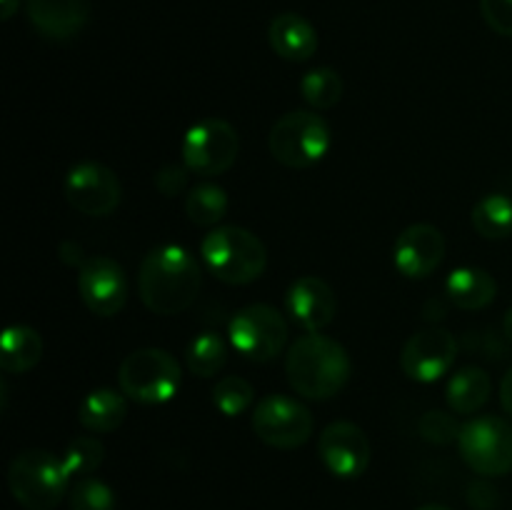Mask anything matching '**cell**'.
<instances>
[{"mask_svg": "<svg viewBox=\"0 0 512 510\" xmlns=\"http://www.w3.org/2000/svg\"><path fill=\"white\" fill-rule=\"evenodd\" d=\"M200 288V263L180 245H158L138 268L140 300L155 315L183 313L195 303Z\"/></svg>", "mask_w": 512, "mask_h": 510, "instance_id": "cell-1", "label": "cell"}, {"mask_svg": "<svg viewBox=\"0 0 512 510\" xmlns=\"http://www.w3.org/2000/svg\"><path fill=\"white\" fill-rule=\"evenodd\" d=\"M353 363L338 340L323 333H305L285 355V375L300 398L330 400L348 385Z\"/></svg>", "mask_w": 512, "mask_h": 510, "instance_id": "cell-2", "label": "cell"}, {"mask_svg": "<svg viewBox=\"0 0 512 510\" xmlns=\"http://www.w3.org/2000/svg\"><path fill=\"white\" fill-rule=\"evenodd\" d=\"M208 273L225 285L255 283L268 268V250L255 233L240 225H218L200 243Z\"/></svg>", "mask_w": 512, "mask_h": 510, "instance_id": "cell-3", "label": "cell"}, {"mask_svg": "<svg viewBox=\"0 0 512 510\" xmlns=\"http://www.w3.org/2000/svg\"><path fill=\"white\" fill-rule=\"evenodd\" d=\"M73 475L63 458L50 450L30 448L13 458L8 468V488L15 503L25 510H55L65 498Z\"/></svg>", "mask_w": 512, "mask_h": 510, "instance_id": "cell-4", "label": "cell"}, {"mask_svg": "<svg viewBox=\"0 0 512 510\" xmlns=\"http://www.w3.org/2000/svg\"><path fill=\"white\" fill-rule=\"evenodd\" d=\"M120 393L140 405L168 403L183 385V373L175 355L163 348H140L125 355L118 368Z\"/></svg>", "mask_w": 512, "mask_h": 510, "instance_id": "cell-5", "label": "cell"}, {"mask_svg": "<svg viewBox=\"0 0 512 510\" xmlns=\"http://www.w3.org/2000/svg\"><path fill=\"white\" fill-rule=\"evenodd\" d=\"M270 155L293 170L320 163L330 150V128L318 113L293 110L275 120L268 133Z\"/></svg>", "mask_w": 512, "mask_h": 510, "instance_id": "cell-6", "label": "cell"}, {"mask_svg": "<svg viewBox=\"0 0 512 510\" xmlns=\"http://www.w3.org/2000/svg\"><path fill=\"white\" fill-rule=\"evenodd\" d=\"M458 448L465 465L483 478L512 473V425L498 415L468 420L460 430Z\"/></svg>", "mask_w": 512, "mask_h": 510, "instance_id": "cell-7", "label": "cell"}, {"mask_svg": "<svg viewBox=\"0 0 512 510\" xmlns=\"http://www.w3.org/2000/svg\"><path fill=\"white\" fill-rule=\"evenodd\" d=\"M240 153V135L228 120L208 118L195 123L185 133L180 155L183 165L195 175L215 178L233 168Z\"/></svg>", "mask_w": 512, "mask_h": 510, "instance_id": "cell-8", "label": "cell"}, {"mask_svg": "<svg viewBox=\"0 0 512 510\" xmlns=\"http://www.w3.org/2000/svg\"><path fill=\"white\" fill-rule=\"evenodd\" d=\"M230 343L243 358L253 363H270L288 343V323L273 305H245L230 320Z\"/></svg>", "mask_w": 512, "mask_h": 510, "instance_id": "cell-9", "label": "cell"}, {"mask_svg": "<svg viewBox=\"0 0 512 510\" xmlns=\"http://www.w3.org/2000/svg\"><path fill=\"white\" fill-rule=\"evenodd\" d=\"M313 428V413L290 395H265L253 410V433L270 448H300L310 440Z\"/></svg>", "mask_w": 512, "mask_h": 510, "instance_id": "cell-10", "label": "cell"}, {"mask_svg": "<svg viewBox=\"0 0 512 510\" xmlns=\"http://www.w3.org/2000/svg\"><path fill=\"white\" fill-rule=\"evenodd\" d=\"M63 195L70 208H75L78 213L90 215V218H105V215L115 213L123 200V185L108 165L85 160L68 170Z\"/></svg>", "mask_w": 512, "mask_h": 510, "instance_id": "cell-11", "label": "cell"}, {"mask_svg": "<svg viewBox=\"0 0 512 510\" xmlns=\"http://www.w3.org/2000/svg\"><path fill=\"white\" fill-rule=\"evenodd\" d=\"M458 358V338L448 328L430 325L410 335L400 353V368L415 383H435L453 368Z\"/></svg>", "mask_w": 512, "mask_h": 510, "instance_id": "cell-12", "label": "cell"}, {"mask_svg": "<svg viewBox=\"0 0 512 510\" xmlns=\"http://www.w3.org/2000/svg\"><path fill=\"white\" fill-rule=\"evenodd\" d=\"M78 293L85 308L100 318H113L128 303V280L118 260L108 255L85 258L78 268Z\"/></svg>", "mask_w": 512, "mask_h": 510, "instance_id": "cell-13", "label": "cell"}, {"mask_svg": "<svg viewBox=\"0 0 512 510\" xmlns=\"http://www.w3.org/2000/svg\"><path fill=\"white\" fill-rule=\"evenodd\" d=\"M318 455L328 473L335 478L353 480L368 470L370 465V440L360 425L348 420H335L325 425L318 440Z\"/></svg>", "mask_w": 512, "mask_h": 510, "instance_id": "cell-14", "label": "cell"}, {"mask_svg": "<svg viewBox=\"0 0 512 510\" xmlns=\"http://www.w3.org/2000/svg\"><path fill=\"white\" fill-rule=\"evenodd\" d=\"M445 258V235L430 223H415L398 235L393 248L395 268L410 280L433 275Z\"/></svg>", "mask_w": 512, "mask_h": 510, "instance_id": "cell-15", "label": "cell"}, {"mask_svg": "<svg viewBox=\"0 0 512 510\" xmlns=\"http://www.w3.org/2000/svg\"><path fill=\"white\" fill-rule=\"evenodd\" d=\"M285 313L305 330V333H323L338 313V298L323 278L303 275L295 280L285 293Z\"/></svg>", "mask_w": 512, "mask_h": 510, "instance_id": "cell-16", "label": "cell"}, {"mask_svg": "<svg viewBox=\"0 0 512 510\" xmlns=\"http://www.w3.org/2000/svg\"><path fill=\"white\" fill-rule=\"evenodd\" d=\"M25 10L43 38L70 40L88 25L90 0H25Z\"/></svg>", "mask_w": 512, "mask_h": 510, "instance_id": "cell-17", "label": "cell"}, {"mask_svg": "<svg viewBox=\"0 0 512 510\" xmlns=\"http://www.w3.org/2000/svg\"><path fill=\"white\" fill-rule=\"evenodd\" d=\"M270 48L288 63H305L318 50V30L300 13H280L270 20Z\"/></svg>", "mask_w": 512, "mask_h": 510, "instance_id": "cell-18", "label": "cell"}, {"mask_svg": "<svg viewBox=\"0 0 512 510\" xmlns=\"http://www.w3.org/2000/svg\"><path fill=\"white\" fill-rule=\"evenodd\" d=\"M445 295L450 303L460 310H483L498 295V280L488 273L485 268H475V265H465V268L453 270L445 280Z\"/></svg>", "mask_w": 512, "mask_h": 510, "instance_id": "cell-19", "label": "cell"}, {"mask_svg": "<svg viewBox=\"0 0 512 510\" xmlns=\"http://www.w3.org/2000/svg\"><path fill=\"white\" fill-rule=\"evenodd\" d=\"M125 415H128V405L118 390L110 388H95L80 400L78 420L88 433L105 435L113 433L123 425Z\"/></svg>", "mask_w": 512, "mask_h": 510, "instance_id": "cell-20", "label": "cell"}, {"mask_svg": "<svg viewBox=\"0 0 512 510\" xmlns=\"http://www.w3.org/2000/svg\"><path fill=\"white\" fill-rule=\"evenodd\" d=\"M43 358V338L30 325H10L0 338V368L10 375L28 373Z\"/></svg>", "mask_w": 512, "mask_h": 510, "instance_id": "cell-21", "label": "cell"}, {"mask_svg": "<svg viewBox=\"0 0 512 510\" xmlns=\"http://www.w3.org/2000/svg\"><path fill=\"white\" fill-rule=\"evenodd\" d=\"M493 393V380L478 365H465L458 373L450 378L445 398L453 413L458 415H473L483 408Z\"/></svg>", "mask_w": 512, "mask_h": 510, "instance_id": "cell-22", "label": "cell"}, {"mask_svg": "<svg viewBox=\"0 0 512 510\" xmlns=\"http://www.w3.org/2000/svg\"><path fill=\"white\" fill-rule=\"evenodd\" d=\"M473 228L485 240H503L512 235V200L503 193H488L473 205Z\"/></svg>", "mask_w": 512, "mask_h": 510, "instance_id": "cell-23", "label": "cell"}, {"mask_svg": "<svg viewBox=\"0 0 512 510\" xmlns=\"http://www.w3.org/2000/svg\"><path fill=\"white\" fill-rule=\"evenodd\" d=\"M228 193L220 185H195L185 195V215L198 228H218L220 220L228 215Z\"/></svg>", "mask_w": 512, "mask_h": 510, "instance_id": "cell-24", "label": "cell"}, {"mask_svg": "<svg viewBox=\"0 0 512 510\" xmlns=\"http://www.w3.org/2000/svg\"><path fill=\"white\" fill-rule=\"evenodd\" d=\"M225 360H228V345H225L223 335L205 330L190 340L188 350H185V365L198 378H213L223 370Z\"/></svg>", "mask_w": 512, "mask_h": 510, "instance_id": "cell-25", "label": "cell"}, {"mask_svg": "<svg viewBox=\"0 0 512 510\" xmlns=\"http://www.w3.org/2000/svg\"><path fill=\"white\" fill-rule=\"evenodd\" d=\"M343 78L333 68H315L308 70L300 80V95L305 103L315 110H330L343 98Z\"/></svg>", "mask_w": 512, "mask_h": 510, "instance_id": "cell-26", "label": "cell"}, {"mask_svg": "<svg viewBox=\"0 0 512 510\" xmlns=\"http://www.w3.org/2000/svg\"><path fill=\"white\" fill-rule=\"evenodd\" d=\"M253 400V385L245 378H240V375H225V378H220L213 388V405L220 413L228 415V418L245 413V410L253 405Z\"/></svg>", "mask_w": 512, "mask_h": 510, "instance_id": "cell-27", "label": "cell"}, {"mask_svg": "<svg viewBox=\"0 0 512 510\" xmlns=\"http://www.w3.org/2000/svg\"><path fill=\"white\" fill-rule=\"evenodd\" d=\"M68 468V473L80 475V478H88L93 470L100 468L105 458V445L100 443V438H93V435H80V438L70 440L65 453L60 455Z\"/></svg>", "mask_w": 512, "mask_h": 510, "instance_id": "cell-28", "label": "cell"}, {"mask_svg": "<svg viewBox=\"0 0 512 510\" xmlns=\"http://www.w3.org/2000/svg\"><path fill=\"white\" fill-rule=\"evenodd\" d=\"M70 510H118V500L103 480L80 478L70 488Z\"/></svg>", "mask_w": 512, "mask_h": 510, "instance_id": "cell-29", "label": "cell"}, {"mask_svg": "<svg viewBox=\"0 0 512 510\" xmlns=\"http://www.w3.org/2000/svg\"><path fill=\"white\" fill-rule=\"evenodd\" d=\"M418 430H420V438L428 440V443L450 445V443H458L463 425L458 423L455 415L445 413V410H428V413L420 418Z\"/></svg>", "mask_w": 512, "mask_h": 510, "instance_id": "cell-30", "label": "cell"}, {"mask_svg": "<svg viewBox=\"0 0 512 510\" xmlns=\"http://www.w3.org/2000/svg\"><path fill=\"white\" fill-rule=\"evenodd\" d=\"M480 13L493 33L512 38V0H480Z\"/></svg>", "mask_w": 512, "mask_h": 510, "instance_id": "cell-31", "label": "cell"}, {"mask_svg": "<svg viewBox=\"0 0 512 510\" xmlns=\"http://www.w3.org/2000/svg\"><path fill=\"white\" fill-rule=\"evenodd\" d=\"M188 173L190 170L180 168V165H165V168H160L158 173H155V188L160 190V193L165 195V198H175V195H180L185 190V185H188Z\"/></svg>", "mask_w": 512, "mask_h": 510, "instance_id": "cell-32", "label": "cell"}, {"mask_svg": "<svg viewBox=\"0 0 512 510\" xmlns=\"http://www.w3.org/2000/svg\"><path fill=\"white\" fill-rule=\"evenodd\" d=\"M468 503L475 510H493L498 505V490L488 480H475L468 488Z\"/></svg>", "mask_w": 512, "mask_h": 510, "instance_id": "cell-33", "label": "cell"}, {"mask_svg": "<svg viewBox=\"0 0 512 510\" xmlns=\"http://www.w3.org/2000/svg\"><path fill=\"white\" fill-rule=\"evenodd\" d=\"M58 253H60V260H63V263H68V265H78V268H80V265L85 263L83 248H80V245H75V243H60Z\"/></svg>", "mask_w": 512, "mask_h": 510, "instance_id": "cell-34", "label": "cell"}, {"mask_svg": "<svg viewBox=\"0 0 512 510\" xmlns=\"http://www.w3.org/2000/svg\"><path fill=\"white\" fill-rule=\"evenodd\" d=\"M500 403H503L505 413L512 418V368L505 373L503 383H500Z\"/></svg>", "mask_w": 512, "mask_h": 510, "instance_id": "cell-35", "label": "cell"}, {"mask_svg": "<svg viewBox=\"0 0 512 510\" xmlns=\"http://www.w3.org/2000/svg\"><path fill=\"white\" fill-rule=\"evenodd\" d=\"M18 8H20V0H0V18L10 20Z\"/></svg>", "mask_w": 512, "mask_h": 510, "instance_id": "cell-36", "label": "cell"}, {"mask_svg": "<svg viewBox=\"0 0 512 510\" xmlns=\"http://www.w3.org/2000/svg\"><path fill=\"white\" fill-rule=\"evenodd\" d=\"M503 335L505 340L512 345V308L505 313V320H503Z\"/></svg>", "mask_w": 512, "mask_h": 510, "instance_id": "cell-37", "label": "cell"}, {"mask_svg": "<svg viewBox=\"0 0 512 510\" xmlns=\"http://www.w3.org/2000/svg\"><path fill=\"white\" fill-rule=\"evenodd\" d=\"M418 510H453L448 508V505H438V503H430V505H420Z\"/></svg>", "mask_w": 512, "mask_h": 510, "instance_id": "cell-38", "label": "cell"}]
</instances>
